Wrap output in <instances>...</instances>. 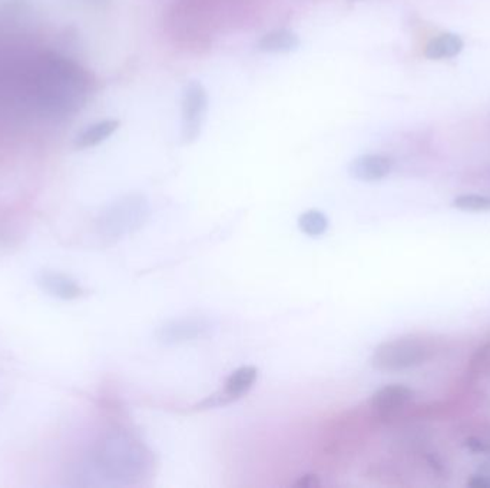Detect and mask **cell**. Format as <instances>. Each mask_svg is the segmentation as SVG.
Returning a JSON list of instances; mask_svg holds the SVG:
<instances>
[{"label":"cell","instance_id":"6da1fadb","mask_svg":"<svg viewBox=\"0 0 490 488\" xmlns=\"http://www.w3.org/2000/svg\"><path fill=\"white\" fill-rule=\"evenodd\" d=\"M94 466L106 480L128 484L145 473L148 454L133 437L122 431H112L103 437L95 447Z\"/></svg>","mask_w":490,"mask_h":488},{"label":"cell","instance_id":"7a4b0ae2","mask_svg":"<svg viewBox=\"0 0 490 488\" xmlns=\"http://www.w3.org/2000/svg\"><path fill=\"white\" fill-rule=\"evenodd\" d=\"M433 354L434 347L429 339L408 335L380 344L374 349L371 365L381 371H403L425 364Z\"/></svg>","mask_w":490,"mask_h":488},{"label":"cell","instance_id":"3957f363","mask_svg":"<svg viewBox=\"0 0 490 488\" xmlns=\"http://www.w3.org/2000/svg\"><path fill=\"white\" fill-rule=\"evenodd\" d=\"M149 205L142 195L122 196L113 201L99 215L96 226L106 240H115L140 230L147 222Z\"/></svg>","mask_w":490,"mask_h":488},{"label":"cell","instance_id":"277c9868","mask_svg":"<svg viewBox=\"0 0 490 488\" xmlns=\"http://www.w3.org/2000/svg\"><path fill=\"white\" fill-rule=\"evenodd\" d=\"M208 92L200 80L185 83L181 98V141L191 145L200 138L208 113Z\"/></svg>","mask_w":490,"mask_h":488},{"label":"cell","instance_id":"5b68a950","mask_svg":"<svg viewBox=\"0 0 490 488\" xmlns=\"http://www.w3.org/2000/svg\"><path fill=\"white\" fill-rule=\"evenodd\" d=\"M415 397V391L403 384H390L374 393L370 400V407L379 418L390 420L396 417L402 409L409 406Z\"/></svg>","mask_w":490,"mask_h":488},{"label":"cell","instance_id":"8992f818","mask_svg":"<svg viewBox=\"0 0 490 488\" xmlns=\"http://www.w3.org/2000/svg\"><path fill=\"white\" fill-rule=\"evenodd\" d=\"M208 330L210 325L203 319H174L164 324L163 327L157 331V337L163 344L172 346L200 339Z\"/></svg>","mask_w":490,"mask_h":488},{"label":"cell","instance_id":"52a82bcc","mask_svg":"<svg viewBox=\"0 0 490 488\" xmlns=\"http://www.w3.org/2000/svg\"><path fill=\"white\" fill-rule=\"evenodd\" d=\"M36 284L43 293L62 301L78 300L85 294L78 281L57 271H42L36 275Z\"/></svg>","mask_w":490,"mask_h":488},{"label":"cell","instance_id":"ba28073f","mask_svg":"<svg viewBox=\"0 0 490 488\" xmlns=\"http://www.w3.org/2000/svg\"><path fill=\"white\" fill-rule=\"evenodd\" d=\"M393 170V161L385 155L367 154L357 156L348 165V173L356 180L378 182L385 179Z\"/></svg>","mask_w":490,"mask_h":488},{"label":"cell","instance_id":"9c48e42d","mask_svg":"<svg viewBox=\"0 0 490 488\" xmlns=\"http://www.w3.org/2000/svg\"><path fill=\"white\" fill-rule=\"evenodd\" d=\"M302 41L298 34L290 29H276L265 34L256 43V50L263 53H293L298 50Z\"/></svg>","mask_w":490,"mask_h":488},{"label":"cell","instance_id":"30bf717a","mask_svg":"<svg viewBox=\"0 0 490 488\" xmlns=\"http://www.w3.org/2000/svg\"><path fill=\"white\" fill-rule=\"evenodd\" d=\"M119 126H121V122L117 119H105L89 125L88 128L80 132V135L76 136V149H89V148L98 147L111 138Z\"/></svg>","mask_w":490,"mask_h":488},{"label":"cell","instance_id":"8fae6325","mask_svg":"<svg viewBox=\"0 0 490 488\" xmlns=\"http://www.w3.org/2000/svg\"><path fill=\"white\" fill-rule=\"evenodd\" d=\"M464 48L463 39L456 34H441L427 43L425 57L430 60L450 59L459 55Z\"/></svg>","mask_w":490,"mask_h":488},{"label":"cell","instance_id":"7c38bea8","mask_svg":"<svg viewBox=\"0 0 490 488\" xmlns=\"http://www.w3.org/2000/svg\"><path fill=\"white\" fill-rule=\"evenodd\" d=\"M258 377V370L251 365H245L241 369L235 370L226 381L223 394L231 401L240 399L249 388L253 387Z\"/></svg>","mask_w":490,"mask_h":488},{"label":"cell","instance_id":"4fadbf2b","mask_svg":"<svg viewBox=\"0 0 490 488\" xmlns=\"http://www.w3.org/2000/svg\"><path fill=\"white\" fill-rule=\"evenodd\" d=\"M298 226L309 237H320L327 231L328 219L321 210H310L298 218Z\"/></svg>","mask_w":490,"mask_h":488},{"label":"cell","instance_id":"5bb4252c","mask_svg":"<svg viewBox=\"0 0 490 488\" xmlns=\"http://www.w3.org/2000/svg\"><path fill=\"white\" fill-rule=\"evenodd\" d=\"M452 207L466 212H486L490 210V196L464 194L453 200Z\"/></svg>","mask_w":490,"mask_h":488},{"label":"cell","instance_id":"9a60e30c","mask_svg":"<svg viewBox=\"0 0 490 488\" xmlns=\"http://www.w3.org/2000/svg\"><path fill=\"white\" fill-rule=\"evenodd\" d=\"M468 485L475 488H490V476L489 474L471 476V480L468 481Z\"/></svg>","mask_w":490,"mask_h":488},{"label":"cell","instance_id":"2e32d148","mask_svg":"<svg viewBox=\"0 0 490 488\" xmlns=\"http://www.w3.org/2000/svg\"><path fill=\"white\" fill-rule=\"evenodd\" d=\"M295 485V487L314 488L320 485V481H318V478H317L316 476L307 474L304 477L300 478Z\"/></svg>","mask_w":490,"mask_h":488},{"label":"cell","instance_id":"e0dca14e","mask_svg":"<svg viewBox=\"0 0 490 488\" xmlns=\"http://www.w3.org/2000/svg\"><path fill=\"white\" fill-rule=\"evenodd\" d=\"M486 348H487V349H490V344H489V346L486 347Z\"/></svg>","mask_w":490,"mask_h":488}]
</instances>
